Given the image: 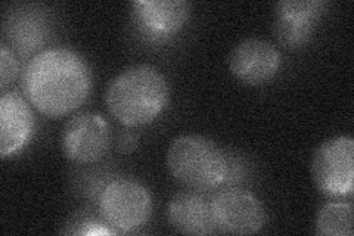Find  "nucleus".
Wrapping results in <instances>:
<instances>
[{"instance_id":"ddd939ff","label":"nucleus","mask_w":354,"mask_h":236,"mask_svg":"<svg viewBox=\"0 0 354 236\" xmlns=\"http://www.w3.org/2000/svg\"><path fill=\"white\" fill-rule=\"evenodd\" d=\"M353 202H328L315 219V233L320 236H353Z\"/></svg>"},{"instance_id":"1a4fd4ad","label":"nucleus","mask_w":354,"mask_h":236,"mask_svg":"<svg viewBox=\"0 0 354 236\" xmlns=\"http://www.w3.org/2000/svg\"><path fill=\"white\" fill-rule=\"evenodd\" d=\"M324 0H282L274 9V35L286 49H300L308 43L325 14Z\"/></svg>"},{"instance_id":"f8f14e48","label":"nucleus","mask_w":354,"mask_h":236,"mask_svg":"<svg viewBox=\"0 0 354 236\" xmlns=\"http://www.w3.org/2000/svg\"><path fill=\"white\" fill-rule=\"evenodd\" d=\"M167 219L173 230L182 235L217 233L213 220L212 201L198 190L177 192L169 202Z\"/></svg>"},{"instance_id":"7ed1b4c3","label":"nucleus","mask_w":354,"mask_h":236,"mask_svg":"<svg viewBox=\"0 0 354 236\" xmlns=\"http://www.w3.org/2000/svg\"><path fill=\"white\" fill-rule=\"evenodd\" d=\"M167 167L176 182L198 192L218 188L230 173L225 152L201 134L176 138L169 146Z\"/></svg>"},{"instance_id":"0eeeda50","label":"nucleus","mask_w":354,"mask_h":236,"mask_svg":"<svg viewBox=\"0 0 354 236\" xmlns=\"http://www.w3.org/2000/svg\"><path fill=\"white\" fill-rule=\"evenodd\" d=\"M212 211L217 233L254 235L266 224L263 202L245 189L220 190L212 199Z\"/></svg>"},{"instance_id":"2eb2a0df","label":"nucleus","mask_w":354,"mask_h":236,"mask_svg":"<svg viewBox=\"0 0 354 236\" xmlns=\"http://www.w3.org/2000/svg\"><path fill=\"white\" fill-rule=\"evenodd\" d=\"M136 143H138L136 134L133 133V131H124V133H121V136H120L118 149H120L121 152L129 154V152H131L133 149H135Z\"/></svg>"},{"instance_id":"6e6552de","label":"nucleus","mask_w":354,"mask_h":236,"mask_svg":"<svg viewBox=\"0 0 354 236\" xmlns=\"http://www.w3.org/2000/svg\"><path fill=\"white\" fill-rule=\"evenodd\" d=\"M282 64L279 49L268 40L250 37L239 42L229 56V70L238 82L263 86L273 80Z\"/></svg>"},{"instance_id":"9d476101","label":"nucleus","mask_w":354,"mask_h":236,"mask_svg":"<svg viewBox=\"0 0 354 236\" xmlns=\"http://www.w3.org/2000/svg\"><path fill=\"white\" fill-rule=\"evenodd\" d=\"M192 12L186 0H138L131 3L133 19L153 42H164L179 33Z\"/></svg>"},{"instance_id":"f257e3e1","label":"nucleus","mask_w":354,"mask_h":236,"mask_svg":"<svg viewBox=\"0 0 354 236\" xmlns=\"http://www.w3.org/2000/svg\"><path fill=\"white\" fill-rule=\"evenodd\" d=\"M22 83L31 107L49 118H59L86 102L92 91V71L79 52L49 48L30 60Z\"/></svg>"},{"instance_id":"39448f33","label":"nucleus","mask_w":354,"mask_h":236,"mask_svg":"<svg viewBox=\"0 0 354 236\" xmlns=\"http://www.w3.org/2000/svg\"><path fill=\"white\" fill-rule=\"evenodd\" d=\"M313 183L328 198L351 197L354 188V140L330 138L317 146L310 164Z\"/></svg>"},{"instance_id":"9b49d317","label":"nucleus","mask_w":354,"mask_h":236,"mask_svg":"<svg viewBox=\"0 0 354 236\" xmlns=\"http://www.w3.org/2000/svg\"><path fill=\"white\" fill-rule=\"evenodd\" d=\"M31 104L18 92H3L0 98V156L18 154L31 139L35 116Z\"/></svg>"},{"instance_id":"423d86ee","label":"nucleus","mask_w":354,"mask_h":236,"mask_svg":"<svg viewBox=\"0 0 354 236\" xmlns=\"http://www.w3.org/2000/svg\"><path fill=\"white\" fill-rule=\"evenodd\" d=\"M113 133L108 121L96 112H83L66 121L61 134L64 155L77 164H93L109 152Z\"/></svg>"},{"instance_id":"4468645a","label":"nucleus","mask_w":354,"mask_h":236,"mask_svg":"<svg viewBox=\"0 0 354 236\" xmlns=\"http://www.w3.org/2000/svg\"><path fill=\"white\" fill-rule=\"evenodd\" d=\"M18 70V60L14 51L6 44H2L0 46V89L2 92H6V87L15 80Z\"/></svg>"},{"instance_id":"f03ea898","label":"nucleus","mask_w":354,"mask_h":236,"mask_svg":"<svg viewBox=\"0 0 354 236\" xmlns=\"http://www.w3.org/2000/svg\"><path fill=\"white\" fill-rule=\"evenodd\" d=\"M170 100L164 74L149 64H136L111 80L105 102L108 111L126 127H139L157 120Z\"/></svg>"},{"instance_id":"20e7f679","label":"nucleus","mask_w":354,"mask_h":236,"mask_svg":"<svg viewBox=\"0 0 354 236\" xmlns=\"http://www.w3.org/2000/svg\"><path fill=\"white\" fill-rule=\"evenodd\" d=\"M99 212L113 230L135 232L148 223L152 212V198L148 189L133 179H115L102 190Z\"/></svg>"}]
</instances>
